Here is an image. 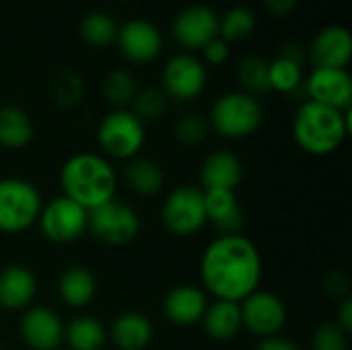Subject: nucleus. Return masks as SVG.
Segmentation results:
<instances>
[{"mask_svg": "<svg viewBox=\"0 0 352 350\" xmlns=\"http://www.w3.org/2000/svg\"><path fill=\"white\" fill-rule=\"evenodd\" d=\"M202 291L221 301L241 303L262 283V256L258 245L241 235H219L200 258Z\"/></svg>", "mask_w": 352, "mask_h": 350, "instance_id": "nucleus-1", "label": "nucleus"}, {"mask_svg": "<svg viewBox=\"0 0 352 350\" xmlns=\"http://www.w3.org/2000/svg\"><path fill=\"white\" fill-rule=\"evenodd\" d=\"M60 184L66 198L93 210L116 200L118 171L97 153H76L60 169Z\"/></svg>", "mask_w": 352, "mask_h": 350, "instance_id": "nucleus-2", "label": "nucleus"}, {"mask_svg": "<svg viewBox=\"0 0 352 350\" xmlns=\"http://www.w3.org/2000/svg\"><path fill=\"white\" fill-rule=\"evenodd\" d=\"M351 128V109L338 111L307 99L295 113L293 138L307 155L326 157L342 146Z\"/></svg>", "mask_w": 352, "mask_h": 350, "instance_id": "nucleus-3", "label": "nucleus"}, {"mask_svg": "<svg viewBox=\"0 0 352 350\" xmlns=\"http://www.w3.org/2000/svg\"><path fill=\"white\" fill-rule=\"evenodd\" d=\"M264 122V109L260 101L248 93H225L221 95L208 113V126L217 134L229 140H241L258 132Z\"/></svg>", "mask_w": 352, "mask_h": 350, "instance_id": "nucleus-4", "label": "nucleus"}, {"mask_svg": "<svg viewBox=\"0 0 352 350\" xmlns=\"http://www.w3.org/2000/svg\"><path fill=\"white\" fill-rule=\"evenodd\" d=\"M41 206V192L29 179H0V233L16 235L31 229L39 219Z\"/></svg>", "mask_w": 352, "mask_h": 350, "instance_id": "nucleus-5", "label": "nucleus"}, {"mask_svg": "<svg viewBox=\"0 0 352 350\" xmlns=\"http://www.w3.org/2000/svg\"><path fill=\"white\" fill-rule=\"evenodd\" d=\"M144 140V122H140L130 109H113L99 122L97 142L105 157L130 161L138 157Z\"/></svg>", "mask_w": 352, "mask_h": 350, "instance_id": "nucleus-6", "label": "nucleus"}, {"mask_svg": "<svg viewBox=\"0 0 352 350\" xmlns=\"http://www.w3.org/2000/svg\"><path fill=\"white\" fill-rule=\"evenodd\" d=\"M163 227L175 237H192L204 229V192L198 186H177L173 188L161 206Z\"/></svg>", "mask_w": 352, "mask_h": 350, "instance_id": "nucleus-7", "label": "nucleus"}, {"mask_svg": "<svg viewBox=\"0 0 352 350\" xmlns=\"http://www.w3.org/2000/svg\"><path fill=\"white\" fill-rule=\"evenodd\" d=\"M37 225L43 237L52 243H72L87 233L89 210L62 194L43 202Z\"/></svg>", "mask_w": 352, "mask_h": 350, "instance_id": "nucleus-8", "label": "nucleus"}, {"mask_svg": "<svg viewBox=\"0 0 352 350\" xmlns=\"http://www.w3.org/2000/svg\"><path fill=\"white\" fill-rule=\"evenodd\" d=\"M95 239L105 245H126L140 231V217L128 204L111 200L89 210V227Z\"/></svg>", "mask_w": 352, "mask_h": 350, "instance_id": "nucleus-9", "label": "nucleus"}, {"mask_svg": "<svg viewBox=\"0 0 352 350\" xmlns=\"http://www.w3.org/2000/svg\"><path fill=\"white\" fill-rule=\"evenodd\" d=\"M241 326L258 338L280 336L287 326V305L283 299L268 291H256L239 303Z\"/></svg>", "mask_w": 352, "mask_h": 350, "instance_id": "nucleus-10", "label": "nucleus"}, {"mask_svg": "<svg viewBox=\"0 0 352 350\" xmlns=\"http://www.w3.org/2000/svg\"><path fill=\"white\" fill-rule=\"evenodd\" d=\"M206 78V68L198 58L190 54H177L163 66V93L177 101H192L204 91Z\"/></svg>", "mask_w": 352, "mask_h": 350, "instance_id": "nucleus-11", "label": "nucleus"}, {"mask_svg": "<svg viewBox=\"0 0 352 350\" xmlns=\"http://www.w3.org/2000/svg\"><path fill=\"white\" fill-rule=\"evenodd\" d=\"M309 101L349 111L352 105V78L346 68H314L303 83Z\"/></svg>", "mask_w": 352, "mask_h": 350, "instance_id": "nucleus-12", "label": "nucleus"}, {"mask_svg": "<svg viewBox=\"0 0 352 350\" xmlns=\"http://www.w3.org/2000/svg\"><path fill=\"white\" fill-rule=\"evenodd\" d=\"M19 334L31 350H58L64 342V324L54 309L33 305L23 311Z\"/></svg>", "mask_w": 352, "mask_h": 350, "instance_id": "nucleus-13", "label": "nucleus"}, {"mask_svg": "<svg viewBox=\"0 0 352 350\" xmlns=\"http://www.w3.org/2000/svg\"><path fill=\"white\" fill-rule=\"evenodd\" d=\"M173 37L186 50H202L214 37H219L217 12L204 4L182 8L173 21Z\"/></svg>", "mask_w": 352, "mask_h": 350, "instance_id": "nucleus-14", "label": "nucleus"}, {"mask_svg": "<svg viewBox=\"0 0 352 350\" xmlns=\"http://www.w3.org/2000/svg\"><path fill=\"white\" fill-rule=\"evenodd\" d=\"M116 43L124 58L136 64H146L155 60L163 50V35L151 21L132 19L118 27Z\"/></svg>", "mask_w": 352, "mask_h": 350, "instance_id": "nucleus-15", "label": "nucleus"}, {"mask_svg": "<svg viewBox=\"0 0 352 350\" xmlns=\"http://www.w3.org/2000/svg\"><path fill=\"white\" fill-rule=\"evenodd\" d=\"M351 58L352 35L342 25L322 29L309 45V60L316 68H346Z\"/></svg>", "mask_w": 352, "mask_h": 350, "instance_id": "nucleus-16", "label": "nucleus"}, {"mask_svg": "<svg viewBox=\"0 0 352 350\" xmlns=\"http://www.w3.org/2000/svg\"><path fill=\"white\" fill-rule=\"evenodd\" d=\"M206 307H208V295L194 285L173 287L163 299V314L175 326L200 324Z\"/></svg>", "mask_w": 352, "mask_h": 350, "instance_id": "nucleus-17", "label": "nucleus"}, {"mask_svg": "<svg viewBox=\"0 0 352 350\" xmlns=\"http://www.w3.org/2000/svg\"><path fill=\"white\" fill-rule=\"evenodd\" d=\"M37 295L35 274L21 264L0 270V307L8 311H23L31 307Z\"/></svg>", "mask_w": 352, "mask_h": 350, "instance_id": "nucleus-18", "label": "nucleus"}, {"mask_svg": "<svg viewBox=\"0 0 352 350\" xmlns=\"http://www.w3.org/2000/svg\"><path fill=\"white\" fill-rule=\"evenodd\" d=\"M204 192V210L206 221L214 225L219 235L241 233L243 210L237 202L233 190H202Z\"/></svg>", "mask_w": 352, "mask_h": 350, "instance_id": "nucleus-19", "label": "nucleus"}, {"mask_svg": "<svg viewBox=\"0 0 352 350\" xmlns=\"http://www.w3.org/2000/svg\"><path fill=\"white\" fill-rule=\"evenodd\" d=\"M243 177V167L237 155L231 151L210 153L200 167L202 190H237Z\"/></svg>", "mask_w": 352, "mask_h": 350, "instance_id": "nucleus-20", "label": "nucleus"}, {"mask_svg": "<svg viewBox=\"0 0 352 350\" xmlns=\"http://www.w3.org/2000/svg\"><path fill=\"white\" fill-rule=\"evenodd\" d=\"M107 340L118 350H144L153 340V324L144 314L124 311L111 322Z\"/></svg>", "mask_w": 352, "mask_h": 350, "instance_id": "nucleus-21", "label": "nucleus"}, {"mask_svg": "<svg viewBox=\"0 0 352 350\" xmlns=\"http://www.w3.org/2000/svg\"><path fill=\"white\" fill-rule=\"evenodd\" d=\"M200 324H202L206 336H210L212 340L225 342V340L235 338L243 330L239 303L214 299L212 303H208Z\"/></svg>", "mask_w": 352, "mask_h": 350, "instance_id": "nucleus-22", "label": "nucleus"}, {"mask_svg": "<svg viewBox=\"0 0 352 350\" xmlns=\"http://www.w3.org/2000/svg\"><path fill=\"white\" fill-rule=\"evenodd\" d=\"M58 293H60V299L64 301V305H68L72 309H82L95 299V293H97L95 274L89 268L70 266L60 274Z\"/></svg>", "mask_w": 352, "mask_h": 350, "instance_id": "nucleus-23", "label": "nucleus"}, {"mask_svg": "<svg viewBox=\"0 0 352 350\" xmlns=\"http://www.w3.org/2000/svg\"><path fill=\"white\" fill-rule=\"evenodd\" d=\"M64 342L68 350H103L107 328L93 316H78L64 326Z\"/></svg>", "mask_w": 352, "mask_h": 350, "instance_id": "nucleus-24", "label": "nucleus"}, {"mask_svg": "<svg viewBox=\"0 0 352 350\" xmlns=\"http://www.w3.org/2000/svg\"><path fill=\"white\" fill-rule=\"evenodd\" d=\"M124 182L138 196H155L163 188L165 175H163L161 167L155 161L134 157V159L126 161Z\"/></svg>", "mask_w": 352, "mask_h": 350, "instance_id": "nucleus-25", "label": "nucleus"}, {"mask_svg": "<svg viewBox=\"0 0 352 350\" xmlns=\"http://www.w3.org/2000/svg\"><path fill=\"white\" fill-rule=\"evenodd\" d=\"M33 138V122L16 105H0V146L23 149Z\"/></svg>", "mask_w": 352, "mask_h": 350, "instance_id": "nucleus-26", "label": "nucleus"}, {"mask_svg": "<svg viewBox=\"0 0 352 350\" xmlns=\"http://www.w3.org/2000/svg\"><path fill=\"white\" fill-rule=\"evenodd\" d=\"M118 25L116 21L105 12H89L80 21V37L91 47H107L116 43Z\"/></svg>", "mask_w": 352, "mask_h": 350, "instance_id": "nucleus-27", "label": "nucleus"}, {"mask_svg": "<svg viewBox=\"0 0 352 350\" xmlns=\"http://www.w3.org/2000/svg\"><path fill=\"white\" fill-rule=\"evenodd\" d=\"M237 80L243 87V93L256 97L270 93L268 62L260 56H245L237 66Z\"/></svg>", "mask_w": 352, "mask_h": 350, "instance_id": "nucleus-28", "label": "nucleus"}, {"mask_svg": "<svg viewBox=\"0 0 352 350\" xmlns=\"http://www.w3.org/2000/svg\"><path fill=\"white\" fill-rule=\"evenodd\" d=\"M85 95V83L80 74L72 68H62L54 74L50 83V97L60 107H72L80 103Z\"/></svg>", "mask_w": 352, "mask_h": 350, "instance_id": "nucleus-29", "label": "nucleus"}, {"mask_svg": "<svg viewBox=\"0 0 352 350\" xmlns=\"http://www.w3.org/2000/svg\"><path fill=\"white\" fill-rule=\"evenodd\" d=\"M136 80L128 70L116 68L111 72L105 74L103 83H101V93L107 99V103H111L116 109H124L126 105L132 103L134 95H136Z\"/></svg>", "mask_w": 352, "mask_h": 350, "instance_id": "nucleus-30", "label": "nucleus"}, {"mask_svg": "<svg viewBox=\"0 0 352 350\" xmlns=\"http://www.w3.org/2000/svg\"><path fill=\"white\" fill-rule=\"evenodd\" d=\"M254 29L256 14L248 6H233L223 14V19H219V37L227 43L250 37Z\"/></svg>", "mask_w": 352, "mask_h": 350, "instance_id": "nucleus-31", "label": "nucleus"}, {"mask_svg": "<svg viewBox=\"0 0 352 350\" xmlns=\"http://www.w3.org/2000/svg\"><path fill=\"white\" fill-rule=\"evenodd\" d=\"M270 89L278 93H297L303 89V66L285 58H274L268 64Z\"/></svg>", "mask_w": 352, "mask_h": 350, "instance_id": "nucleus-32", "label": "nucleus"}, {"mask_svg": "<svg viewBox=\"0 0 352 350\" xmlns=\"http://www.w3.org/2000/svg\"><path fill=\"white\" fill-rule=\"evenodd\" d=\"M167 103L169 97L163 93V89L159 87H144L140 91H136L134 99H132V113L140 120V122H148V120H159L165 111H167Z\"/></svg>", "mask_w": 352, "mask_h": 350, "instance_id": "nucleus-33", "label": "nucleus"}, {"mask_svg": "<svg viewBox=\"0 0 352 350\" xmlns=\"http://www.w3.org/2000/svg\"><path fill=\"white\" fill-rule=\"evenodd\" d=\"M175 140L184 146H196L200 142L206 140L208 132H210V126H208V120L204 116H198V113H188V116H182L175 124Z\"/></svg>", "mask_w": 352, "mask_h": 350, "instance_id": "nucleus-34", "label": "nucleus"}, {"mask_svg": "<svg viewBox=\"0 0 352 350\" xmlns=\"http://www.w3.org/2000/svg\"><path fill=\"white\" fill-rule=\"evenodd\" d=\"M311 350H349V334L336 322H326L316 328Z\"/></svg>", "mask_w": 352, "mask_h": 350, "instance_id": "nucleus-35", "label": "nucleus"}, {"mask_svg": "<svg viewBox=\"0 0 352 350\" xmlns=\"http://www.w3.org/2000/svg\"><path fill=\"white\" fill-rule=\"evenodd\" d=\"M202 52H204V60H206L208 64H214V66L225 64V62L229 60V54H231L229 43L223 41L221 37H214L210 43H206V45L202 47Z\"/></svg>", "mask_w": 352, "mask_h": 350, "instance_id": "nucleus-36", "label": "nucleus"}, {"mask_svg": "<svg viewBox=\"0 0 352 350\" xmlns=\"http://www.w3.org/2000/svg\"><path fill=\"white\" fill-rule=\"evenodd\" d=\"M324 287H326V291H328L332 297H340V299L349 297V291H351V283H349V278H346L342 272H332V274L326 278Z\"/></svg>", "mask_w": 352, "mask_h": 350, "instance_id": "nucleus-37", "label": "nucleus"}, {"mask_svg": "<svg viewBox=\"0 0 352 350\" xmlns=\"http://www.w3.org/2000/svg\"><path fill=\"white\" fill-rule=\"evenodd\" d=\"M278 58H285V60H291V62L303 66V62H305V50L297 41H285L280 45V50H278Z\"/></svg>", "mask_w": 352, "mask_h": 350, "instance_id": "nucleus-38", "label": "nucleus"}, {"mask_svg": "<svg viewBox=\"0 0 352 350\" xmlns=\"http://www.w3.org/2000/svg\"><path fill=\"white\" fill-rule=\"evenodd\" d=\"M256 350H303L297 342L283 338V336H272V338H264L260 340L258 349Z\"/></svg>", "mask_w": 352, "mask_h": 350, "instance_id": "nucleus-39", "label": "nucleus"}, {"mask_svg": "<svg viewBox=\"0 0 352 350\" xmlns=\"http://www.w3.org/2000/svg\"><path fill=\"white\" fill-rule=\"evenodd\" d=\"M336 324L346 332L351 334L352 332V297H344L340 307H338V316H336Z\"/></svg>", "mask_w": 352, "mask_h": 350, "instance_id": "nucleus-40", "label": "nucleus"}, {"mask_svg": "<svg viewBox=\"0 0 352 350\" xmlns=\"http://www.w3.org/2000/svg\"><path fill=\"white\" fill-rule=\"evenodd\" d=\"M262 2H264V6H266L272 14H276V17L291 14V12L297 8V4H299V0H262Z\"/></svg>", "mask_w": 352, "mask_h": 350, "instance_id": "nucleus-41", "label": "nucleus"}, {"mask_svg": "<svg viewBox=\"0 0 352 350\" xmlns=\"http://www.w3.org/2000/svg\"><path fill=\"white\" fill-rule=\"evenodd\" d=\"M58 350H60V349H58Z\"/></svg>", "mask_w": 352, "mask_h": 350, "instance_id": "nucleus-42", "label": "nucleus"}]
</instances>
